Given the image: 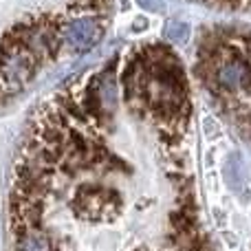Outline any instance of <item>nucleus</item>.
Listing matches in <instances>:
<instances>
[{
  "label": "nucleus",
  "mask_w": 251,
  "mask_h": 251,
  "mask_svg": "<svg viewBox=\"0 0 251 251\" xmlns=\"http://www.w3.org/2000/svg\"><path fill=\"white\" fill-rule=\"evenodd\" d=\"M110 0H0V101L100 40Z\"/></svg>",
  "instance_id": "obj_1"
},
{
  "label": "nucleus",
  "mask_w": 251,
  "mask_h": 251,
  "mask_svg": "<svg viewBox=\"0 0 251 251\" xmlns=\"http://www.w3.org/2000/svg\"><path fill=\"white\" fill-rule=\"evenodd\" d=\"M196 75L247 139H251V29L201 33Z\"/></svg>",
  "instance_id": "obj_2"
}]
</instances>
